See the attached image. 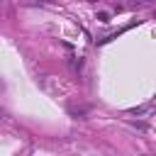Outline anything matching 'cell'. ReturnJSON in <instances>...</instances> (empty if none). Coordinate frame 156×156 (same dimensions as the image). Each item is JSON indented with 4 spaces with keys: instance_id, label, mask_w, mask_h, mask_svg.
I'll return each instance as SVG.
<instances>
[{
    "instance_id": "obj_1",
    "label": "cell",
    "mask_w": 156,
    "mask_h": 156,
    "mask_svg": "<svg viewBox=\"0 0 156 156\" xmlns=\"http://www.w3.org/2000/svg\"><path fill=\"white\" fill-rule=\"evenodd\" d=\"M88 112H90L88 105H71V115H73V117H80V119H83Z\"/></svg>"
},
{
    "instance_id": "obj_2",
    "label": "cell",
    "mask_w": 156,
    "mask_h": 156,
    "mask_svg": "<svg viewBox=\"0 0 156 156\" xmlns=\"http://www.w3.org/2000/svg\"><path fill=\"white\" fill-rule=\"evenodd\" d=\"M98 20H100V22H110V15H107V12H100Z\"/></svg>"
},
{
    "instance_id": "obj_3",
    "label": "cell",
    "mask_w": 156,
    "mask_h": 156,
    "mask_svg": "<svg viewBox=\"0 0 156 156\" xmlns=\"http://www.w3.org/2000/svg\"><path fill=\"white\" fill-rule=\"evenodd\" d=\"M132 2H139V5H144V2H151V0H132Z\"/></svg>"
},
{
    "instance_id": "obj_4",
    "label": "cell",
    "mask_w": 156,
    "mask_h": 156,
    "mask_svg": "<svg viewBox=\"0 0 156 156\" xmlns=\"http://www.w3.org/2000/svg\"><path fill=\"white\" fill-rule=\"evenodd\" d=\"M34 2H51V0H34Z\"/></svg>"
}]
</instances>
